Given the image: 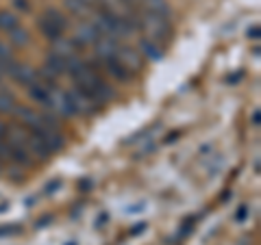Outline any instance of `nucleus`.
<instances>
[{"mask_svg": "<svg viewBox=\"0 0 261 245\" xmlns=\"http://www.w3.org/2000/svg\"><path fill=\"white\" fill-rule=\"evenodd\" d=\"M11 61H15V59H13V52H11L9 44L0 42V65L5 68V65H7V63H11Z\"/></svg>", "mask_w": 261, "mask_h": 245, "instance_id": "obj_19", "label": "nucleus"}, {"mask_svg": "<svg viewBox=\"0 0 261 245\" xmlns=\"http://www.w3.org/2000/svg\"><path fill=\"white\" fill-rule=\"evenodd\" d=\"M13 28H18V18L9 11H0V30L9 33Z\"/></svg>", "mask_w": 261, "mask_h": 245, "instance_id": "obj_17", "label": "nucleus"}, {"mask_svg": "<svg viewBox=\"0 0 261 245\" xmlns=\"http://www.w3.org/2000/svg\"><path fill=\"white\" fill-rule=\"evenodd\" d=\"M248 37H250V39H259V26L250 28V30H248Z\"/></svg>", "mask_w": 261, "mask_h": 245, "instance_id": "obj_22", "label": "nucleus"}, {"mask_svg": "<svg viewBox=\"0 0 261 245\" xmlns=\"http://www.w3.org/2000/svg\"><path fill=\"white\" fill-rule=\"evenodd\" d=\"M102 63H105V68H107V72L113 76V78H118V80H128L130 78V72L122 65L116 56H109V59H102Z\"/></svg>", "mask_w": 261, "mask_h": 245, "instance_id": "obj_10", "label": "nucleus"}, {"mask_svg": "<svg viewBox=\"0 0 261 245\" xmlns=\"http://www.w3.org/2000/svg\"><path fill=\"white\" fill-rule=\"evenodd\" d=\"M137 28L144 30V35H148L146 39H150L154 44H163L170 39V26H168V18L157 13H150V11H144L142 15L135 18Z\"/></svg>", "mask_w": 261, "mask_h": 245, "instance_id": "obj_2", "label": "nucleus"}, {"mask_svg": "<svg viewBox=\"0 0 261 245\" xmlns=\"http://www.w3.org/2000/svg\"><path fill=\"white\" fill-rule=\"evenodd\" d=\"M96 7L109 11L113 15H120V18H133V15H130L133 5H130L128 0H96Z\"/></svg>", "mask_w": 261, "mask_h": 245, "instance_id": "obj_7", "label": "nucleus"}, {"mask_svg": "<svg viewBox=\"0 0 261 245\" xmlns=\"http://www.w3.org/2000/svg\"><path fill=\"white\" fill-rule=\"evenodd\" d=\"M53 52L63 56V59H68V56H76V44L70 42V39L65 37H59L53 42Z\"/></svg>", "mask_w": 261, "mask_h": 245, "instance_id": "obj_11", "label": "nucleus"}, {"mask_svg": "<svg viewBox=\"0 0 261 245\" xmlns=\"http://www.w3.org/2000/svg\"><path fill=\"white\" fill-rule=\"evenodd\" d=\"M29 152H31L33 161H48L53 154L48 150V145L42 141V137H37L35 133H31V137H29Z\"/></svg>", "mask_w": 261, "mask_h": 245, "instance_id": "obj_9", "label": "nucleus"}, {"mask_svg": "<svg viewBox=\"0 0 261 245\" xmlns=\"http://www.w3.org/2000/svg\"><path fill=\"white\" fill-rule=\"evenodd\" d=\"M68 59H70V56H68ZM68 59H63V56L50 52V54H48V59H46V70L53 72L55 76H61V74H65V68H68Z\"/></svg>", "mask_w": 261, "mask_h": 245, "instance_id": "obj_12", "label": "nucleus"}, {"mask_svg": "<svg viewBox=\"0 0 261 245\" xmlns=\"http://www.w3.org/2000/svg\"><path fill=\"white\" fill-rule=\"evenodd\" d=\"M244 217H246V206H242V208H240V213H238V219H240V222H242Z\"/></svg>", "mask_w": 261, "mask_h": 245, "instance_id": "obj_25", "label": "nucleus"}, {"mask_svg": "<svg viewBox=\"0 0 261 245\" xmlns=\"http://www.w3.org/2000/svg\"><path fill=\"white\" fill-rule=\"evenodd\" d=\"M44 109L53 111L55 115H61V117L74 115L72 104H70V98H68V91H61V89H57L55 85H48V98H46V107Z\"/></svg>", "mask_w": 261, "mask_h": 245, "instance_id": "obj_4", "label": "nucleus"}, {"mask_svg": "<svg viewBox=\"0 0 261 245\" xmlns=\"http://www.w3.org/2000/svg\"><path fill=\"white\" fill-rule=\"evenodd\" d=\"M116 59H118L122 65H124L128 72H135V70L142 68V54L135 52L133 48H128V46L118 44V48H116Z\"/></svg>", "mask_w": 261, "mask_h": 245, "instance_id": "obj_6", "label": "nucleus"}, {"mask_svg": "<svg viewBox=\"0 0 261 245\" xmlns=\"http://www.w3.org/2000/svg\"><path fill=\"white\" fill-rule=\"evenodd\" d=\"M142 3L146 7V11L163 15V18H168V15H170V7H168L166 0H142Z\"/></svg>", "mask_w": 261, "mask_h": 245, "instance_id": "obj_13", "label": "nucleus"}, {"mask_svg": "<svg viewBox=\"0 0 261 245\" xmlns=\"http://www.w3.org/2000/svg\"><path fill=\"white\" fill-rule=\"evenodd\" d=\"M18 102H15V96L9 94L7 89L0 87V113H13Z\"/></svg>", "mask_w": 261, "mask_h": 245, "instance_id": "obj_15", "label": "nucleus"}, {"mask_svg": "<svg viewBox=\"0 0 261 245\" xmlns=\"http://www.w3.org/2000/svg\"><path fill=\"white\" fill-rule=\"evenodd\" d=\"M144 226H146V224H137V228H135V230H133V234H140V232L144 230Z\"/></svg>", "mask_w": 261, "mask_h": 245, "instance_id": "obj_26", "label": "nucleus"}, {"mask_svg": "<svg viewBox=\"0 0 261 245\" xmlns=\"http://www.w3.org/2000/svg\"><path fill=\"white\" fill-rule=\"evenodd\" d=\"M142 50H144V54L148 56V59H152V61H159V59H161V48H159V44L150 42V39H142Z\"/></svg>", "mask_w": 261, "mask_h": 245, "instance_id": "obj_16", "label": "nucleus"}, {"mask_svg": "<svg viewBox=\"0 0 261 245\" xmlns=\"http://www.w3.org/2000/svg\"><path fill=\"white\" fill-rule=\"evenodd\" d=\"M81 3H85V5H89V7H96V0H81Z\"/></svg>", "mask_w": 261, "mask_h": 245, "instance_id": "obj_27", "label": "nucleus"}, {"mask_svg": "<svg viewBox=\"0 0 261 245\" xmlns=\"http://www.w3.org/2000/svg\"><path fill=\"white\" fill-rule=\"evenodd\" d=\"M18 232H20V226H15V224L0 228V236H9V234H18Z\"/></svg>", "mask_w": 261, "mask_h": 245, "instance_id": "obj_20", "label": "nucleus"}, {"mask_svg": "<svg viewBox=\"0 0 261 245\" xmlns=\"http://www.w3.org/2000/svg\"><path fill=\"white\" fill-rule=\"evenodd\" d=\"M65 74H70L72 80H74V85L79 89H83V91L92 98L96 104H102L107 102L109 98L113 96L111 87L105 83V80L98 76V72L92 68L89 63L81 61L79 56H70L68 59V68H65Z\"/></svg>", "mask_w": 261, "mask_h": 245, "instance_id": "obj_1", "label": "nucleus"}, {"mask_svg": "<svg viewBox=\"0 0 261 245\" xmlns=\"http://www.w3.org/2000/svg\"><path fill=\"white\" fill-rule=\"evenodd\" d=\"M252 124H255V126L261 124V113H259V109H255V113H252Z\"/></svg>", "mask_w": 261, "mask_h": 245, "instance_id": "obj_21", "label": "nucleus"}, {"mask_svg": "<svg viewBox=\"0 0 261 245\" xmlns=\"http://www.w3.org/2000/svg\"><path fill=\"white\" fill-rule=\"evenodd\" d=\"M5 128H7V126L3 124V121H0V137H5Z\"/></svg>", "mask_w": 261, "mask_h": 245, "instance_id": "obj_28", "label": "nucleus"}, {"mask_svg": "<svg viewBox=\"0 0 261 245\" xmlns=\"http://www.w3.org/2000/svg\"><path fill=\"white\" fill-rule=\"evenodd\" d=\"M98 37H100V33H98V28L87 20V22H83V24H79V26H76V39H74V44L94 46L98 42Z\"/></svg>", "mask_w": 261, "mask_h": 245, "instance_id": "obj_8", "label": "nucleus"}, {"mask_svg": "<svg viewBox=\"0 0 261 245\" xmlns=\"http://www.w3.org/2000/svg\"><path fill=\"white\" fill-rule=\"evenodd\" d=\"M9 39H11L15 46H27V44H29V33H27V30H22V28L18 26V28L9 30Z\"/></svg>", "mask_w": 261, "mask_h": 245, "instance_id": "obj_18", "label": "nucleus"}, {"mask_svg": "<svg viewBox=\"0 0 261 245\" xmlns=\"http://www.w3.org/2000/svg\"><path fill=\"white\" fill-rule=\"evenodd\" d=\"M0 167H3V165H0Z\"/></svg>", "mask_w": 261, "mask_h": 245, "instance_id": "obj_30", "label": "nucleus"}, {"mask_svg": "<svg viewBox=\"0 0 261 245\" xmlns=\"http://www.w3.org/2000/svg\"><path fill=\"white\" fill-rule=\"evenodd\" d=\"M128 3H130V5H133V3H137V0H128Z\"/></svg>", "mask_w": 261, "mask_h": 245, "instance_id": "obj_29", "label": "nucleus"}, {"mask_svg": "<svg viewBox=\"0 0 261 245\" xmlns=\"http://www.w3.org/2000/svg\"><path fill=\"white\" fill-rule=\"evenodd\" d=\"M68 98H70V104H72V111L79 113V115H92V113L96 111L98 104L89 98L83 89H79L76 85L68 91Z\"/></svg>", "mask_w": 261, "mask_h": 245, "instance_id": "obj_5", "label": "nucleus"}, {"mask_svg": "<svg viewBox=\"0 0 261 245\" xmlns=\"http://www.w3.org/2000/svg\"><path fill=\"white\" fill-rule=\"evenodd\" d=\"M65 5H68V9L74 13V15H79V18H89L92 11H94V7L81 3V0H65Z\"/></svg>", "mask_w": 261, "mask_h": 245, "instance_id": "obj_14", "label": "nucleus"}, {"mask_svg": "<svg viewBox=\"0 0 261 245\" xmlns=\"http://www.w3.org/2000/svg\"><path fill=\"white\" fill-rule=\"evenodd\" d=\"M181 135V133H172V135H168L166 137V143H172V141H176V137Z\"/></svg>", "mask_w": 261, "mask_h": 245, "instance_id": "obj_23", "label": "nucleus"}, {"mask_svg": "<svg viewBox=\"0 0 261 245\" xmlns=\"http://www.w3.org/2000/svg\"><path fill=\"white\" fill-rule=\"evenodd\" d=\"M15 5H18V7H20V9H24V11H27V9H29V3H24V0H15Z\"/></svg>", "mask_w": 261, "mask_h": 245, "instance_id": "obj_24", "label": "nucleus"}, {"mask_svg": "<svg viewBox=\"0 0 261 245\" xmlns=\"http://www.w3.org/2000/svg\"><path fill=\"white\" fill-rule=\"evenodd\" d=\"M37 26L48 39H50V42H55V39L63 37V30H65V26H68V20H65V15L61 11L46 9L42 18L37 20Z\"/></svg>", "mask_w": 261, "mask_h": 245, "instance_id": "obj_3", "label": "nucleus"}]
</instances>
